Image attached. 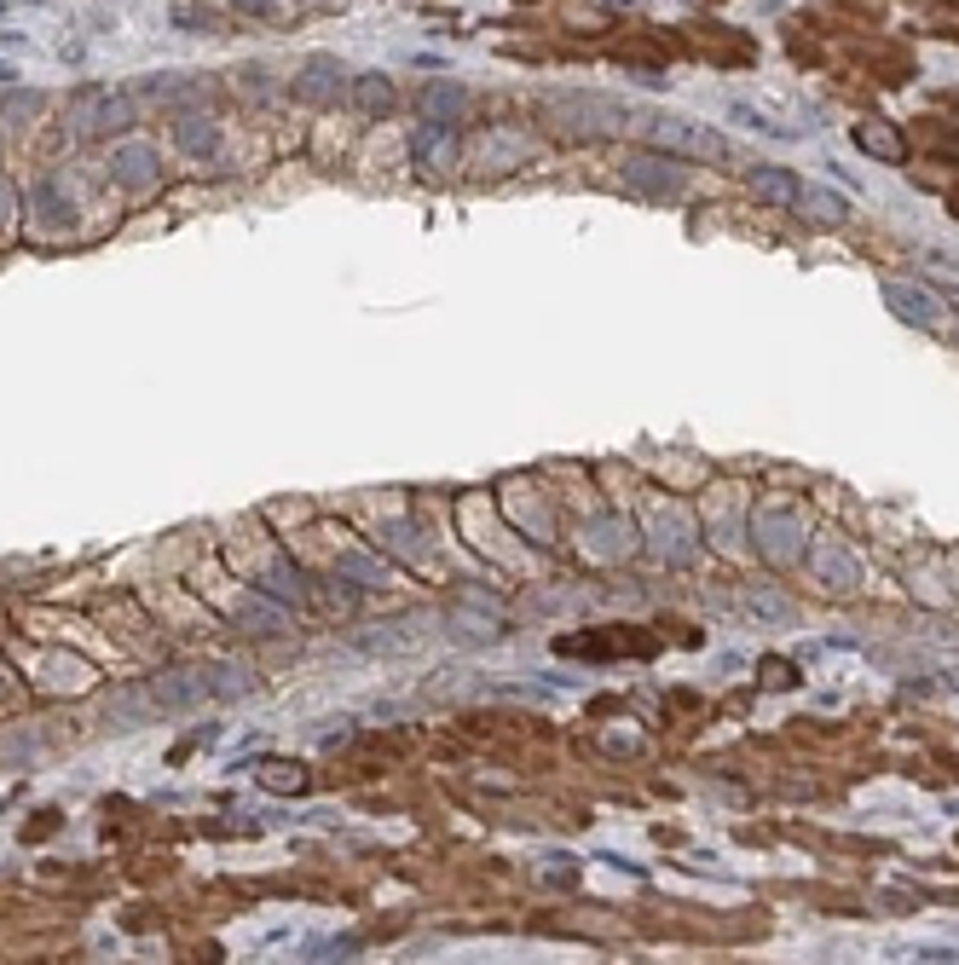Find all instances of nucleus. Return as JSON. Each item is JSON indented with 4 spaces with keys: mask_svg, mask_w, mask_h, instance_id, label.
Here are the masks:
<instances>
[{
    "mask_svg": "<svg viewBox=\"0 0 959 965\" xmlns=\"http://www.w3.org/2000/svg\"><path fill=\"white\" fill-rule=\"evenodd\" d=\"M110 180L128 186V191L157 186V151H151V145H139V139L116 145V151H110Z\"/></svg>",
    "mask_w": 959,
    "mask_h": 965,
    "instance_id": "6e6552de",
    "label": "nucleus"
},
{
    "mask_svg": "<svg viewBox=\"0 0 959 965\" xmlns=\"http://www.w3.org/2000/svg\"><path fill=\"white\" fill-rule=\"evenodd\" d=\"M70 122H76V133H122L133 122V99L110 93V87H81L70 105Z\"/></svg>",
    "mask_w": 959,
    "mask_h": 965,
    "instance_id": "7ed1b4c3",
    "label": "nucleus"
},
{
    "mask_svg": "<svg viewBox=\"0 0 959 965\" xmlns=\"http://www.w3.org/2000/svg\"><path fill=\"white\" fill-rule=\"evenodd\" d=\"M751 197L775 202V209H792V202H798V180H792L787 168H751Z\"/></svg>",
    "mask_w": 959,
    "mask_h": 965,
    "instance_id": "dca6fc26",
    "label": "nucleus"
},
{
    "mask_svg": "<svg viewBox=\"0 0 959 965\" xmlns=\"http://www.w3.org/2000/svg\"><path fill=\"white\" fill-rule=\"evenodd\" d=\"M202 699H214V694H209V670H168V677L151 683V706L168 712V717L197 712Z\"/></svg>",
    "mask_w": 959,
    "mask_h": 965,
    "instance_id": "39448f33",
    "label": "nucleus"
},
{
    "mask_svg": "<svg viewBox=\"0 0 959 965\" xmlns=\"http://www.w3.org/2000/svg\"><path fill=\"white\" fill-rule=\"evenodd\" d=\"M347 93V70H341V58H330V52H312L307 64L296 70V99L301 105H336Z\"/></svg>",
    "mask_w": 959,
    "mask_h": 965,
    "instance_id": "20e7f679",
    "label": "nucleus"
},
{
    "mask_svg": "<svg viewBox=\"0 0 959 965\" xmlns=\"http://www.w3.org/2000/svg\"><path fill=\"white\" fill-rule=\"evenodd\" d=\"M625 186L642 191V197H677V191L688 186V173H682L671 157H665V151H659V157L648 151V157H630V162H625Z\"/></svg>",
    "mask_w": 959,
    "mask_h": 965,
    "instance_id": "423d86ee",
    "label": "nucleus"
},
{
    "mask_svg": "<svg viewBox=\"0 0 959 965\" xmlns=\"http://www.w3.org/2000/svg\"><path fill=\"white\" fill-rule=\"evenodd\" d=\"M885 301H890V312L896 318H908V325H919V330H942L948 325V312L931 301V296H925V289H913V283H885Z\"/></svg>",
    "mask_w": 959,
    "mask_h": 965,
    "instance_id": "9d476101",
    "label": "nucleus"
},
{
    "mask_svg": "<svg viewBox=\"0 0 959 965\" xmlns=\"http://www.w3.org/2000/svg\"><path fill=\"white\" fill-rule=\"evenodd\" d=\"M451 625H462L457 636H469V641H498V636H503V630H498V619H474L469 607H457V613H451Z\"/></svg>",
    "mask_w": 959,
    "mask_h": 965,
    "instance_id": "4be33fe9",
    "label": "nucleus"
},
{
    "mask_svg": "<svg viewBox=\"0 0 959 965\" xmlns=\"http://www.w3.org/2000/svg\"><path fill=\"white\" fill-rule=\"evenodd\" d=\"M948 688H953V694H959V665H953V670H948Z\"/></svg>",
    "mask_w": 959,
    "mask_h": 965,
    "instance_id": "c85d7f7f",
    "label": "nucleus"
},
{
    "mask_svg": "<svg viewBox=\"0 0 959 965\" xmlns=\"http://www.w3.org/2000/svg\"><path fill=\"white\" fill-rule=\"evenodd\" d=\"M0 215H12V186L0 180Z\"/></svg>",
    "mask_w": 959,
    "mask_h": 965,
    "instance_id": "cd10ccee",
    "label": "nucleus"
},
{
    "mask_svg": "<svg viewBox=\"0 0 959 965\" xmlns=\"http://www.w3.org/2000/svg\"><path fill=\"white\" fill-rule=\"evenodd\" d=\"M139 99L144 105H168V110H202V105H209V87H202L197 76H144Z\"/></svg>",
    "mask_w": 959,
    "mask_h": 965,
    "instance_id": "0eeeda50",
    "label": "nucleus"
},
{
    "mask_svg": "<svg viewBox=\"0 0 959 965\" xmlns=\"http://www.w3.org/2000/svg\"><path fill=\"white\" fill-rule=\"evenodd\" d=\"M411 157H417L422 173L451 168V162H457V133H451V122H422V128L411 133Z\"/></svg>",
    "mask_w": 959,
    "mask_h": 965,
    "instance_id": "9b49d317",
    "label": "nucleus"
},
{
    "mask_svg": "<svg viewBox=\"0 0 959 965\" xmlns=\"http://www.w3.org/2000/svg\"><path fill=\"white\" fill-rule=\"evenodd\" d=\"M856 145L867 157H879V162H902L908 157V139L896 133V128H885V122H861L856 128Z\"/></svg>",
    "mask_w": 959,
    "mask_h": 965,
    "instance_id": "a211bd4d",
    "label": "nucleus"
},
{
    "mask_svg": "<svg viewBox=\"0 0 959 965\" xmlns=\"http://www.w3.org/2000/svg\"><path fill=\"white\" fill-rule=\"evenodd\" d=\"M543 116L556 122V133H572V139H613V133L636 128L630 122L636 105L607 99V93H549Z\"/></svg>",
    "mask_w": 959,
    "mask_h": 965,
    "instance_id": "f257e3e1",
    "label": "nucleus"
},
{
    "mask_svg": "<svg viewBox=\"0 0 959 965\" xmlns=\"http://www.w3.org/2000/svg\"><path fill=\"white\" fill-rule=\"evenodd\" d=\"M238 87H243V99H267V93H272V87L260 81V70H243V81H238Z\"/></svg>",
    "mask_w": 959,
    "mask_h": 965,
    "instance_id": "a878e982",
    "label": "nucleus"
},
{
    "mask_svg": "<svg viewBox=\"0 0 959 965\" xmlns=\"http://www.w3.org/2000/svg\"><path fill=\"white\" fill-rule=\"evenodd\" d=\"M173 139H180L186 157H220V128H214V116H202V110H180Z\"/></svg>",
    "mask_w": 959,
    "mask_h": 965,
    "instance_id": "ddd939ff",
    "label": "nucleus"
},
{
    "mask_svg": "<svg viewBox=\"0 0 959 965\" xmlns=\"http://www.w3.org/2000/svg\"><path fill=\"white\" fill-rule=\"evenodd\" d=\"M787 538H803V520L798 515H758V549L769 555L775 567H792L803 544H787Z\"/></svg>",
    "mask_w": 959,
    "mask_h": 965,
    "instance_id": "1a4fd4ad",
    "label": "nucleus"
},
{
    "mask_svg": "<svg viewBox=\"0 0 959 965\" xmlns=\"http://www.w3.org/2000/svg\"><path fill=\"white\" fill-rule=\"evenodd\" d=\"M417 110H422V122H462L469 116V87H457V81H428L422 87V99H417Z\"/></svg>",
    "mask_w": 959,
    "mask_h": 965,
    "instance_id": "f8f14e48",
    "label": "nucleus"
},
{
    "mask_svg": "<svg viewBox=\"0 0 959 965\" xmlns=\"http://www.w3.org/2000/svg\"><path fill=\"white\" fill-rule=\"evenodd\" d=\"M636 128H642L648 145L665 151V157H706V162L729 157V139H722L717 128H706V122H688V116H642Z\"/></svg>",
    "mask_w": 959,
    "mask_h": 965,
    "instance_id": "f03ea898",
    "label": "nucleus"
},
{
    "mask_svg": "<svg viewBox=\"0 0 959 965\" xmlns=\"http://www.w3.org/2000/svg\"><path fill=\"white\" fill-rule=\"evenodd\" d=\"M341 573H353V578H382V567H376V561H364V555H347V561H341Z\"/></svg>",
    "mask_w": 959,
    "mask_h": 965,
    "instance_id": "393cba45",
    "label": "nucleus"
},
{
    "mask_svg": "<svg viewBox=\"0 0 959 965\" xmlns=\"http://www.w3.org/2000/svg\"><path fill=\"white\" fill-rule=\"evenodd\" d=\"M243 625H249L254 636H283V613H278L272 601L249 596V601H243Z\"/></svg>",
    "mask_w": 959,
    "mask_h": 965,
    "instance_id": "412c9836",
    "label": "nucleus"
},
{
    "mask_svg": "<svg viewBox=\"0 0 959 965\" xmlns=\"http://www.w3.org/2000/svg\"><path fill=\"white\" fill-rule=\"evenodd\" d=\"M953 336H959V325H953Z\"/></svg>",
    "mask_w": 959,
    "mask_h": 965,
    "instance_id": "c756f323",
    "label": "nucleus"
},
{
    "mask_svg": "<svg viewBox=\"0 0 959 965\" xmlns=\"http://www.w3.org/2000/svg\"><path fill=\"white\" fill-rule=\"evenodd\" d=\"M763 683H769V688H787V683H792V665H787V659H763Z\"/></svg>",
    "mask_w": 959,
    "mask_h": 965,
    "instance_id": "b1692460",
    "label": "nucleus"
},
{
    "mask_svg": "<svg viewBox=\"0 0 959 965\" xmlns=\"http://www.w3.org/2000/svg\"><path fill=\"white\" fill-rule=\"evenodd\" d=\"M267 590H272L278 601H301V596H307V590H301V578L289 573V567H272V573H267Z\"/></svg>",
    "mask_w": 959,
    "mask_h": 965,
    "instance_id": "5701e85b",
    "label": "nucleus"
},
{
    "mask_svg": "<svg viewBox=\"0 0 959 965\" xmlns=\"http://www.w3.org/2000/svg\"><path fill=\"white\" fill-rule=\"evenodd\" d=\"M243 12H272V0H238Z\"/></svg>",
    "mask_w": 959,
    "mask_h": 965,
    "instance_id": "bb28decb",
    "label": "nucleus"
},
{
    "mask_svg": "<svg viewBox=\"0 0 959 965\" xmlns=\"http://www.w3.org/2000/svg\"><path fill=\"white\" fill-rule=\"evenodd\" d=\"M254 775H260V786H267V793H283V798H296V793H307V786H312V775H307L301 764H289V757H267V764H260Z\"/></svg>",
    "mask_w": 959,
    "mask_h": 965,
    "instance_id": "f3484780",
    "label": "nucleus"
},
{
    "mask_svg": "<svg viewBox=\"0 0 959 965\" xmlns=\"http://www.w3.org/2000/svg\"><path fill=\"white\" fill-rule=\"evenodd\" d=\"M347 99H353L359 116H388L393 110V81L388 76H353L347 81Z\"/></svg>",
    "mask_w": 959,
    "mask_h": 965,
    "instance_id": "2eb2a0df",
    "label": "nucleus"
},
{
    "mask_svg": "<svg viewBox=\"0 0 959 965\" xmlns=\"http://www.w3.org/2000/svg\"><path fill=\"white\" fill-rule=\"evenodd\" d=\"M249 688H254V677L243 665H209V694L214 699H243Z\"/></svg>",
    "mask_w": 959,
    "mask_h": 965,
    "instance_id": "aec40b11",
    "label": "nucleus"
},
{
    "mask_svg": "<svg viewBox=\"0 0 959 965\" xmlns=\"http://www.w3.org/2000/svg\"><path fill=\"white\" fill-rule=\"evenodd\" d=\"M792 209H809V220H816V226H838V220L850 215V202L832 197V191H816V186H798V202H792Z\"/></svg>",
    "mask_w": 959,
    "mask_h": 965,
    "instance_id": "6ab92c4d",
    "label": "nucleus"
},
{
    "mask_svg": "<svg viewBox=\"0 0 959 965\" xmlns=\"http://www.w3.org/2000/svg\"><path fill=\"white\" fill-rule=\"evenodd\" d=\"M809 567H816V573H821V578L832 584V590H850V584L861 578L856 555H845L838 544H816V549H809Z\"/></svg>",
    "mask_w": 959,
    "mask_h": 965,
    "instance_id": "4468645a",
    "label": "nucleus"
}]
</instances>
